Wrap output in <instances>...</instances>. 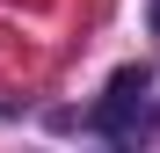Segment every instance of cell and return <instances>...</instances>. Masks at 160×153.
<instances>
[{"mask_svg":"<svg viewBox=\"0 0 160 153\" xmlns=\"http://www.w3.org/2000/svg\"><path fill=\"white\" fill-rule=\"evenodd\" d=\"M146 110V66H124L117 80H109V95H102V110H95V131H109V139H131L138 131V117Z\"/></svg>","mask_w":160,"mask_h":153,"instance_id":"1","label":"cell"}]
</instances>
